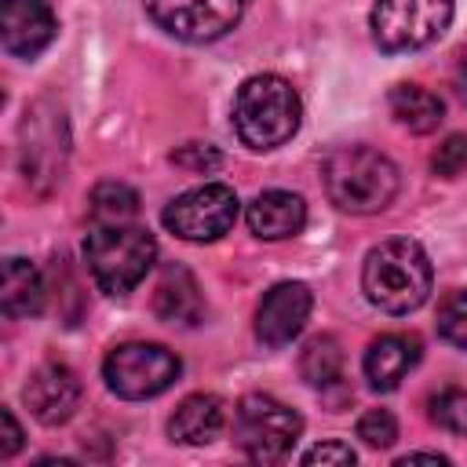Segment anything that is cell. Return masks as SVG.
Listing matches in <instances>:
<instances>
[{
	"label": "cell",
	"instance_id": "29",
	"mask_svg": "<svg viewBox=\"0 0 467 467\" xmlns=\"http://www.w3.org/2000/svg\"><path fill=\"white\" fill-rule=\"evenodd\" d=\"M401 467H409V463H449L445 456H438V452H409V456H401L398 460Z\"/></svg>",
	"mask_w": 467,
	"mask_h": 467
},
{
	"label": "cell",
	"instance_id": "16",
	"mask_svg": "<svg viewBox=\"0 0 467 467\" xmlns=\"http://www.w3.org/2000/svg\"><path fill=\"white\" fill-rule=\"evenodd\" d=\"M153 314L168 325H197L204 317V296L186 266H168L153 292Z\"/></svg>",
	"mask_w": 467,
	"mask_h": 467
},
{
	"label": "cell",
	"instance_id": "6",
	"mask_svg": "<svg viewBox=\"0 0 467 467\" xmlns=\"http://www.w3.org/2000/svg\"><path fill=\"white\" fill-rule=\"evenodd\" d=\"M452 22V0H376L372 4V40L379 51H416L438 40Z\"/></svg>",
	"mask_w": 467,
	"mask_h": 467
},
{
	"label": "cell",
	"instance_id": "18",
	"mask_svg": "<svg viewBox=\"0 0 467 467\" xmlns=\"http://www.w3.org/2000/svg\"><path fill=\"white\" fill-rule=\"evenodd\" d=\"M44 296H47L44 277L29 259H18V255L4 259V277H0V310H4V317L40 314Z\"/></svg>",
	"mask_w": 467,
	"mask_h": 467
},
{
	"label": "cell",
	"instance_id": "22",
	"mask_svg": "<svg viewBox=\"0 0 467 467\" xmlns=\"http://www.w3.org/2000/svg\"><path fill=\"white\" fill-rule=\"evenodd\" d=\"M431 423L449 431V434H467V390L463 387H445L431 398Z\"/></svg>",
	"mask_w": 467,
	"mask_h": 467
},
{
	"label": "cell",
	"instance_id": "13",
	"mask_svg": "<svg viewBox=\"0 0 467 467\" xmlns=\"http://www.w3.org/2000/svg\"><path fill=\"white\" fill-rule=\"evenodd\" d=\"M416 361H420V339L405 336V332H387L368 343L361 365H365V379L376 390H394Z\"/></svg>",
	"mask_w": 467,
	"mask_h": 467
},
{
	"label": "cell",
	"instance_id": "30",
	"mask_svg": "<svg viewBox=\"0 0 467 467\" xmlns=\"http://www.w3.org/2000/svg\"><path fill=\"white\" fill-rule=\"evenodd\" d=\"M460 66H463V73H467V51H463V55H460Z\"/></svg>",
	"mask_w": 467,
	"mask_h": 467
},
{
	"label": "cell",
	"instance_id": "1",
	"mask_svg": "<svg viewBox=\"0 0 467 467\" xmlns=\"http://www.w3.org/2000/svg\"><path fill=\"white\" fill-rule=\"evenodd\" d=\"M321 182L328 201L350 215L383 212L398 193V168L372 146H336L321 161Z\"/></svg>",
	"mask_w": 467,
	"mask_h": 467
},
{
	"label": "cell",
	"instance_id": "23",
	"mask_svg": "<svg viewBox=\"0 0 467 467\" xmlns=\"http://www.w3.org/2000/svg\"><path fill=\"white\" fill-rule=\"evenodd\" d=\"M438 336L452 347H467V292H449L438 306Z\"/></svg>",
	"mask_w": 467,
	"mask_h": 467
},
{
	"label": "cell",
	"instance_id": "5",
	"mask_svg": "<svg viewBox=\"0 0 467 467\" xmlns=\"http://www.w3.org/2000/svg\"><path fill=\"white\" fill-rule=\"evenodd\" d=\"M299 412L270 394H248L234 412V441L255 463H281L299 441Z\"/></svg>",
	"mask_w": 467,
	"mask_h": 467
},
{
	"label": "cell",
	"instance_id": "17",
	"mask_svg": "<svg viewBox=\"0 0 467 467\" xmlns=\"http://www.w3.org/2000/svg\"><path fill=\"white\" fill-rule=\"evenodd\" d=\"M226 427L223 401L215 394H190L179 401V409L168 420V434L182 445H208Z\"/></svg>",
	"mask_w": 467,
	"mask_h": 467
},
{
	"label": "cell",
	"instance_id": "12",
	"mask_svg": "<svg viewBox=\"0 0 467 467\" xmlns=\"http://www.w3.org/2000/svg\"><path fill=\"white\" fill-rule=\"evenodd\" d=\"M22 398H26L29 412L40 423L55 427V423H66L77 412V405H80V379H77V372L69 365L47 361V365H40L29 376V383L22 387Z\"/></svg>",
	"mask_w": 467,
	"mask_h": 467
},
{
	"label": "cell",
	"instance_id": "9",
	"mask_svg": "<svg viewBox=\"0 0 467 467\" xmlns=\"http://www.w3.org/2000/svg\"><path fill=\"white\" fill-rule=\"evenodd\" d=\"M146 15L171 36L186 40V44H208L219 40L223 33H230L248 0H142Z\"/></svg>",
	"mask_w": 467,
	"mask_h": 467
},
{
	"label": "cell",
	"instance_id": "25",
	"mask_svg": "<svg viewBox=\"0 0 467 467\" xmlns=\"http://www.w3.org/2000/svg\"><path fill=\"white\" fill-rule=\"evenodd\" d=\"M431 168H434L438 175H445V179L463 175V171H467V135H463V131H460V135H449V139L434 150Z\"/></svg>",
	"mask_w": 467,
	"mask_h": 467
},
{
	"label": "cell",
	"instance_id": "11",
	"mask_svg": "<svg viewBox=\"0 0 467 467\" xmlns=\"http://www.w3.org/2000/svg\"><path fill=\"white\" fill-rule=\"evenodd\" d=\"M55 36V11L47 0H0V40L15 58H36Z\"/></svg>",
	"mask_w": 467,
	"mask_h": 467
},
{
	"label": "cell",
	"instance_id": "26",
	"mask_svg": "<svg viewBox=\"0 0 467 467\" xmlns=\"http://www.w3.org/2000/svg\"><path fill=\"white\" fill-rule=\"evenodd\" d=\"M354 460H358L354 449L343 441H321L303 452V463H354Z\"/></svg>",
	"mask_w": 467,
	"mask_h": 467
},
{
	"label": "cell",
	"instance_id": "8",
	"mask_svg": "<svg viewBox=\"0 0 467 467\" xmlns=\"http://www.w3.org/2000/svg\"><path fill=\"white\" fill-rule=\"evenodd\" d=\"M237 193L226 182H204L179 193L164 208V226L182 241H219L237 223Z\"/></svg>",
	"mask_w": 467,
	"mask_h": 467
},
{
	"label": "cell",
	"instance_id": "20",
	"mask_svg": "<svg viewBox=\"0 0 467 467\" xmlns=\"http://www.w3.org/2000/svg\"><path fill=\"white\" fill-rule=\"evenodd\" d=\"M299 376L317 387V390H328L343 379V350L336 343V336H314L303 354H299Z\"/></svg>",
	"mask_w": 467,
	"mask_h": 467
},
{
	"label": "cell",
	"instance_id": "3",
	"mask_svg": "<svg viewBox=\"0 0 467 467\" xmlns=\"http://www.w3.org/2000/svg\"><path fill=\"white\" fill-rule=\"evenodd\" d=\"M299 117H303V102H299L296 88L277 73L248 77L237 88L234 128H237L241 142L252 150H274V146L288 142L299 131Z\"/></svg>",
	"mask_w": 467,
	"mask_h": 467
},
{
	"label": "cell",
	"instance_id": "15",
	"mask_svg": "<svg viewBox=\"0 0 467 467\" xmlns=\"http://www.w3.org/2000/svg\"><path fill=\"white\" fill-rule=\"evenodd\" d=\"M62 131V117L58 120H40V106L29 113L26 109V120H22V171H26V182H40V179H62V153L66 150H51L55 139Z\"/></svg>",
	"mask_w": 467,
	"mask_h": 467
},
{
	"label": "cell",
	"instance_id": "27",
	"mask_svg": "<svg viewBox=\"0 0 467 467\" xmlns=\"http://www.w3.org/2000/svg\"><path fill=\"white\" fill-rule=\"evenodd\" d=\"M171 161L175 164H182V168H190V171H208V168H215L219 164V153L212 150V146H182L179 153H171Z\"/></svg>",
	"mask_w": 467,
	"mask_h": 467
},
{
	"label": "cell",
	"instance_id": "2",
	"mask_svg": "<svg viewBox=\"0 0 467 467\" xmlns=\"http://www.w3.org/2000/svg\"><path fill=\"white\" fill-rule=\"evenodd\" d=\"M361 288L383 314H409L431 296V259L409 237H390L365 255Z\"/></svg>",
	"mask_w": 467,
	"mask_h": 467
},
{
	"label": "cell",
	"instance_id": "4",
	"mask_svg": "<svg viewBox=\"0 0 467 467\" xmlns=\"http://www.w3.org/2000/svg\"><path fill=\"white\" fill-rule=\"evenodd\" d=\"M84 259L88 270L95 277V285L109 296H124L131 292L146 270L157 259V241L150 230L135 226V223H120V226H91L88 241H84Z\"/></svg>",
	"mask_w": 467,
	"mask_h": 467
},
{
	"label": "cell",
	"instance_id": "19",
	"mask_svg": "<svg viewBox=\"0 0 467 467\" xmlns=\"http://www.w3.org/2000/svg\"><path fill=\"white\" fill-rule=\"evenodd\" d=\"M390 113L401 128H409L416 135H427L441 124L445 106L434 91H427L420 84H398V88H390Z\"/></svg>",
	"mask_w": 467,
	"mask_h": 467
},
{
	"label": "cell",
	"instance_id": "24",
	"mask_svg": "<svg viewBox=\"0 0 467 467\" xmlns=\"http://www.w3.org/2000/svg\"><path fill=\"white\" fill-rule=\"evenodd\" d=\"M358 438H361L368 449H390L394 438H398V420H394V412H387V409H368V412L358 420Z\"/></svg>",
	"mask_w": 467,
	"mask_h": 467
},
{
	"label": "cell",
	"instance_id": "10",
	"mask_svg": "<svg viewBox=\"0 0 467 467\" xmlns=\"http://www.w3.org/2000/svg\"><path fill=\"white\" fill-rule=\"evenodd\" d=\"M310 306H314V296L303 281H281L274 285L263 299H259V310H255V336L259 343L266 347H285L292 343L306 317H310Z\"/></svg>",
	"mask_w": 467,
	"mask_h": 467
},
{
	"label": "cell",
	"instance_id": "28",
	"mask_svg": "<svg viewBox=\"0 0 467 467\" xmlns=\"http://www.w3.org/2000/svg\"><path fill=\"white\" fill-rule=\"evenodd\" d=\"M18 449H22V427H18V420H15L11 409H0V456L7 460Z\"/></svg>",
	"mask_w": 467,
	"mask_h": 467
},
{
	"label": "cell",
	"instance_id": "21",
	"mask_svg": "<svg viewBox=\"0 0 467 467\" xmlns=\"http://www.w3.org/2000/svg\"><path fill=\"white\" fill-rule=\"evenodd\" d=\"M88 215L95 226H120L139 215V193L124 182H99L88 197Z\"/></svg>",
	"mask_w": 467,
	"mask_h": 467
},
{
	"label": "cell",
	"instance_id": "14",
	"mask_svg": "<svg viewBox=\"0 0 467 467\" xmlns=\"http://www.w3.org/2000/svg\"><path fill=\"white\" fill-rule=\"evenodd\" d=\"M306 223V204L292 190H266L248 204V226L263 241H285L296 237Z\"/></svg>",
	"mask_w": 467,
	"mask_h": 467
},
{
	"label": "cell",
	"instance_id": "7",
	"mask_svg": "<svg viewBox=\"0 0 467 467\" xmlns=\"http://www.w3.org/2000/svg\"><path fill=\"white\" fill-rule=\"evenodd\" d=\"M179 358L161 343H120L102 361L106 387L124 401L157 398L179 379Z\"/></svg>",
	"mask_w": 467,
	"mask_h": 467
}]
</instances>
